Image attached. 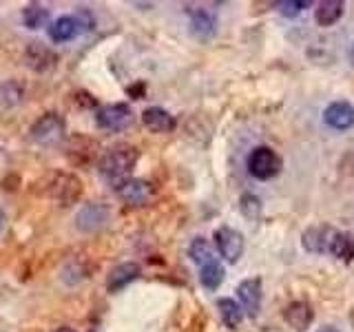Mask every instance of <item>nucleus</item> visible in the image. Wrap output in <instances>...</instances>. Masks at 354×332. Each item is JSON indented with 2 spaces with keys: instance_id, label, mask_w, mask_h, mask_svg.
<instances>
[{
  "instance_id": "nucleus-1",
  "label": "nucleus",
  "mask_w": 354,
  "mask_h": 332,
  "mask_svg": "<svg viewBox=\"0 0 354 332\" xmlns=\"http://www.w3.org/2000/svg\"><path fill=\"white\" fill-rule=\"evenodd\" d=\"M140 160V151L131 144H115V147L106 149L97 158V173L104 177L111 186H118L131 177L133 169Z\"/></svg>"
},
{
  "instance_id": "nucleus-2",
  "label": "nucleus",
  "mask_w": 354,
  "mask_h": 332,
  "mask_svg": "<svg viewBox=\"0 0 354 332\" xmlns=\"http://www.w3.org/2000/svg\"><path fill=\"white\" fill-rule=\"evenodd\" d=\"M44 195H49L60 206H71L82 195V182L73 173H51L44 182Z\"/></svg>"
},
{
  "instance_id": "nucleus-3",
  "label": "nucleus",
  "mask_w": 354,
  "mask_h": 332,
  "mask_svg": "<svg viewBox=\"0 0 354 332\" xmlns=\"http://www.w3.org/2000/svg\"><path fill=\"white\" fill-rule=\"evenodd\" d=\"M64 133H66V122L60 113H55V111H49V113L40 116L36 122H33V127L29 129L31 140L42 144V147H51V144L62 142Z\"/></svg>"
},
{
  "instance_id": "nucleus-4",
  "label": "nucleus",
  "mask_w": 354,
  "mask_h": 332,
  "mask_svg": "<svg viewBox=\"0 0 354 332\" xmlns=\"http://www.w3.org/2000/svg\"><path fill=\"white\" fill-rule=\"evenodd\" d=\"M281 166H283L281 158L270 147H257L248 155V173L254 180H261V182L272 180L274 175H279Z\"/></svg>"
},
{
  "instance_id": "nucleus-5",
  "label": "nucleus",
  "mask_w": 354,
  "mask_h": 332,
  "mask_svg": "<svg viewBox=\"0 0 354 332\" xmlns=\"http://www.w3.org/2000/svg\"><path fill=\"white\" fill-rule=\"evenodd\" d=\"M133 109L124 102H118V104H104L95 111V124L104 131H124L133 124Z\"/></svg>"
},
{
  "instance_id": "nucleus-6",
  "label": "nucleus",
  "mask_w": 354,
  "mask_h": 332,
  "mask_svg": "<svg viewBox=\"0 0 354 332\" xmlns=\"http://www.w3.org/2000/svg\"><path fill=\"white\" fill-rule=\"evenodd\" d=\"M113 191L127 206H147L155 195L153 184L147 180H138V177H129V180L120 182L113 186Z\"/></svg>"
},
{
  "instance_id": "nucleus-7",
  "label": "nucleus",
  "mask_w": 354,
  "mask_h": 332,
  "mask_svg": "<svg viewBox=\"0 0 354 332\" xmlns=\"http://www.w3.org/2000/svg\"><path fill=\"white\" fill-rule=\"evenodd\" d=\"M215 246L228 264H237L243 255V246L246 243H243V235L239 230L230 226H221L215 230Z\"/></svg>"
},
{
  "instance_id": "nucleus-8",
  "label": "nucleus",
  "mask_w": 354,
  "mask_h": 332,
  "mask_svg": "<svg viewBox=\"0 0 354 332\" xmlns=\"http://www.w3.org/2000/svg\"><path fill=\"white\" fill-rule=\"evenodd\" d=\"M111 217V210L102 202H86L75 215V226L82 232H95L102 228Z\"/></svg>"
},
{
  "instance_id": "nucleus-9",
  "label": "nucleus",
  "mask_w": 354,
  "mask_h": 332,
  "mask_svg": "<svg viewBox=\"0 0 354 332\" xmlns=\"http://www.w3.org/2000/svg\"><path fill=\"white\" fill-rule=\"evenodd\" d=\"M237 297L241 302V310L243 315H248L250 319H254L261 310V297H263V288H261V279L259 277H250V279H243L237 286Z\"/></svg>"
},
{
  "instance_id": "nucleus-10",
  "label": "nucleus",
  "mask_w": 354,
  "mask_h": 332,
  "mask_svg": "<svg viewBox=\"0 0 354 332\" xmlns=\"http://www.w3.org/2000/svg\"><path fill=\"white\" fill-rule=\"evenodd\" d=\"M25 62L29 69L44 73V71H51L55 62H58V55H55L53 49H49L47 44L42 42H29V47L25 49Z\"/></svg>"
},
{
  "instance_id": "nucleus-11",
  "label": "nucleus",
  "mask_w": 354,
  "mask_h": 332,
  "mask_svg": "<svg viewBox=\"0 0 354 332\" xmlns=\"http://www.w3.org/2000/svg\"><path fill=\"white\" fill-rule=\"evenodd\" d=\"M324 122L335 131H348L350 127H354V107L346 100H337V102L326 107Z\"/></svg>"
},
{
  "instance_id": "nucleus-12",
  "label": "nucleus",
  "mask_w": 354,
  "mask_h": 332,
  "mask_svg": "<svg viewBox=\"0 0 354 332\" xmlns=\"http://www.w3.org/2000/svg\"><path fill=\"white\" fill-rule=\"evenodd\" d=\"M140 266L133 261H124L118 264L115 268H111V273L106 275V290L111 295H115L120 290H124L129 284H133L140 277Z\"/></svg>"
},
{
  "instance_id": "nucleus-13",
  "label": "nucleus",
  "mask_w": 354,
  "mask_h": 332,
  "mask_svg": "<svg viewBox=\"0 0 354 332\" xmlns=\"http://www.w3.org/2000/svg\"><path fill=\"white\" fill-rule=\"evenodd\" d=\"M335 232L337 230L328 224H315V226L306 228V232L301 235V241L308 252H328Z\"/></svg>"
},
{
  "instance_id": "nucleus-14",
  "label": "nucleus",
  "mask_w": 354,
  "mask_h": 332,
  "mask_svg": "<svg viewBox=\"0 0 354 332\" xmlns=\"http://www.w3.org/2000/svg\"><path fill=\"white\" fill-rule=\"evenodd\" d=\"M188 16H191V33L197 38H210L215 36L217 31V18L215 14H210L204 7H191L188 9Z\"/></svg>"
},
{
  "instance_id": "nucleus-15",
  "label": "nucleus",
  "mask_w": 354,
  "mask_h": 332,
  "mask_svg": "<svg viewBox=\"0 0 354 332\" xmlns=\"http://www.w3.org/2000/svg\"><path fill=\"white\" fill-rule=\"evenodd\" d=\"M142 124L153 133H171L175 129V118L162 107H149L142 111Z\"/></svg>"
},
{
  "instance_id": "nucleus-16",
  "label": "nucleus",
  "mask_w": 354,
  "mask_h": 332,
  "mask_svg": "<svg viewBox=\"0 0 354 332\" xmlns=\"http://www.w3.org/2000/svg\"><path fill=\"white\" fill-rule=\"evenodd\" d=\"M283 319L292 330L306 332L310 328V324H313V308H310L306 302H292L283 310Z\"/></svg>"
},
{
  "instance_id": "nucleus-17",
  "label": "nucleus",
  "mask_w": 354,
  "mask_h": 332,
  "mask_svg": "<svg viewBox=\"0 0 354 332\" xmlns=\"http://www.w3.org/2000/svg\"><path fill=\"white\" fill-rule=\"evenodd\" d=\"M80 25H77L75 16H60L49 25V38L53 42H69L80 33Z\"/></svg>"
},
{
  "instance_id": "nucleus-18",
  "label": "nucleus",
  "mask_w": 354,
  "mask_h": 332,
  "mask_svg": "<svg viewBox=\"0 0 354 332\" xmlns=\"http://www.w3.org/2000/svg\"><path fill=\"white\" fill-rule=\"evenodd\" d=\"M224 275H226L224 266H221V261L217 257L199 266V282H202L206 290H217L221 282H224Z\"/></svg>"
},
{
  "instance_id": "nucleus-19",
  "label": "nucleus",
  "mask_w": 354,
  "mask_h": 332,
  "mask_svg": "<svg viewBox=\"0 0 354 332\" xmlns=\"http://www.w3.org/2000/svg\"><path fill=\"white\" fill-rule=\"evenodd\" d=\"M343 16V3L341 0H324L315 9V20L319 27H332Z\"/></svg>"
},
{
  "instance_id": "nucleus-20",
  "label": "nucleus",
  "mask_w": 354,
  "mask_h": 332,
  "mask_svg": "<svg viewBox=\"0 0 354 332\" xmlns=\"http://www.w3.org/2000/svg\"><path fill=\"white\" fill-rule=\"evenodd\" d=\"M217 308H219V315H221V321H224V326L230 330H237L241 319H243V310L235 299H228V297L217 299Z\"/></svg>"
},
{
  "instance_id": "nucleus-21",
  "label": "nucleus",
  "mask_w": 354,
  "mask_h": 332,
  "mask_svg": "<svg viewBox=\"0 0 354 332\" xmlns=\"http://www.w3.org/2000/svg\"><path fill=\"white\" fill-rule=\"evenodd\" d=\"M335 257L343 259V261H352L354 259V237L350 232H341L337 230L335 237H332V243H330V250Z\"/></svg>"
},
{
  "instance_id": "nucleus-22",
  "label": "nucleus",
  "mask_w": 354,
  "mask_h": 332,
  "mask_svg": "<svg viewBox=\"0 0 354 332\" xmlns=\"http://www.w3.org/2000/svg\"><path fill=\"white\" fill-rule=\"evenodd\" d=\"M22 22L27 29H40L49 22V9L38 3H31L22 9Z\"/></svg>"
},
{
  "instance_id": "nucleus-23",
  "label": "nucleus",
  "mask_w": 354,
  "mask_h": 332,
  "mask_svg": "<svg viewBox=\"0 0 354 332\" xmlns=\"http://www.w3.org/2000/svg\"><path fill=\"white\" fill-rule=\"evenodd\" d=\"M188 255H191V259L197 266H202V264H206V261H210V259L215 257L213 248H210V243L204 237H195L191 241V246H188Z\"/></svg>"
},
{
  "instance_id": "nucleus-24",
  "label": "nucleus",
  "mask_w": 354,
  "mask_h": 332,
  "mask_svg": "<svg viewBox=\"0 0 354 332\" xmlns=\"http://www.w3.org/2000/svg\"><path fill=\"white\" fill-rule=\"evenodd\" d=\"M239 210H241V215L254 221V219H259L261 215V199L257 195H252V193H243L241 199H239Z\"/></svg>"
},
{
  "instance_id": "nucleus-25",
  "label": "nucleus",
  "mask_w": 354,
  "mask_h": 332,
  "mask_svg": "<svg viewBox=\"0 0 354 332\" xmlns=\"http://www.w3.org/2000/svg\"><path fill=\"white\" fill-rule=\"evenodd\" d=\"M22 100V84L18 80H7L0 86V102L5 107H16Z\"/></svg>"
},
{
  "instance_id": "nucleus-26",
  "label": "nucleus",
  "mask_w": 354,
  "mask_h": 332,
  "mask_svg": "<svg viewBox=\"0 0 354 332\" xmlns=\"http://www.w3.org/2000/svg\"><path fill=\"white\" fill-rule=\"evenodd\" d=\"M308 7H310L308 0H286V3H279V11L286 18H295Z\"/></svg>"
},
{
  "instance_id": "nucleus-27",
  "label": "nucleus",
  "mask_w": 354,
  "mask_h": 332,
  "mask_svg": "<svg viewBox=\"0 0 354 332\" xmlns=\"http://www.w3.org/2000/svg\"><path fill=\"white\" fill-rule=\"evenodd\" d=\"M5 224H7V213L3 210V206H0V232L5 230Z\"/></svg>"
},
{
  "instance_id": "nucleus-28",
  "label": "nucleus",
  "mask_w": 354,
  "mask_h": 332,
  "mask_svg": "<svg viewBox=\"0 0 354 332\" xmlns=\"http://www.w3.org/2000/svg\"><path fill=\"white\" fill-rule=\"evenodd\" d=\"M319 332H339L337 328H332V326H326V328H321Z\"/></svg>"
},
{
  "instance_id": "nucleus-29",
  "label": "nucleus",
  "mask_w": 354,
  "mask_h": 332,
  "mask_svg": "<svg viewBox=\"0 0 354 332\" xmlns=\"http://www.w3.org/2000/svg\"><path fill=\"white\" fill-rule=\"evenodd\" d=\"M350 60L354 62V42L350 44Z\"/></svg>"
},
{
  "instance_id": "nucleus-30",
  "label": "nucleus",
  "mask_w": 354,
  "mask_h": 332,
  "mask_svg": "<svg viewBox=\"0 0 354 332\" xmlns=\"http://www.w3.org/2000/svg\"><path fill=\"white\" fill-rule=\"evenodd\" d=\"M55 332H75V330H71V328H58Z\"/></svg>"
},
{
  "instance_id": "nucleus-31",
  "label": "nucleus",
  "mask_w": 354,
  "mask_h": 332,
  "mask_svg": "<svg viewBox=\"0 0 354 332\" xmlns=\"http://www.w3.org/2000/svg\"><path fill=\"white\" fill-rule=\"evenodd\" d=\"M350 319H352V324H354V310H352V315H350Z\"/></svg>"
},
{
  "instance_id": "nucleus-32",
  "label": "nucleus",
  "mask_w": 354,
  "mask_h": 332,
  "mask_svg": "<svg viewBox=\"0 0 354 332\" xmlns=\"http://www.w3.org/2000/svg\"><path fill=\"white\" fill-rule=\"evenodd\" d=\"M88 332H93V330H88Z\"/></svg>"
}]
</instances>
